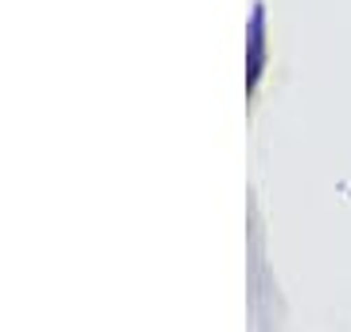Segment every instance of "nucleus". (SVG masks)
Here are the masks:
<instances>
[{
	"instance_id": "f257e3e1",
	"label": "nucleus",
	"mask_w": 351,
	"mask_h": 332,
	"mask_svg": "<svg viewBox=\"0 0 351 332\" xmlns=\"http://www.w3.org/2000/svg\"><path fill=\"white\" fill-rule=\"evenodd\" d=\"M262 67H265V12L262 4L254 8V20H250V67H246V86H258L262 78Z\"/></svg>"
}]
</instances>
